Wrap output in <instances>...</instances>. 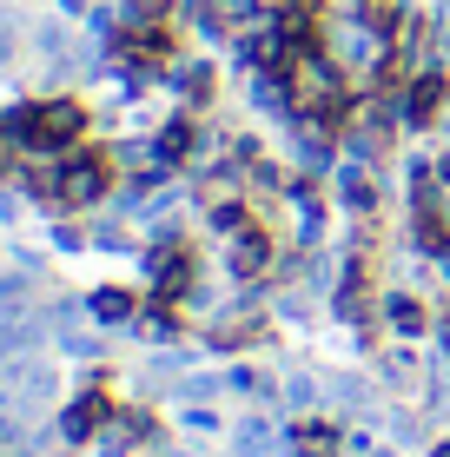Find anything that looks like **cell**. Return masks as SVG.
I'll return each instance as SVG.
<instances>
[{
	"label": "cell",
	"instance_id": "1",
	"mask_svg": "<svg viewBox=\"0 0 450 457\" xmlns=\"http://www.w3.org/2000/svg\"><path fill=\"white\" fill-rule=\"evenodd\" d=\"M20 133L40 139V146H60V139L80 133V113H73V106H34V113L20 120Z\"/></svg>",
	"mask_w": 450,
	"mask_h": 457
},
{
	"label": "cell",
	"instance_id": "2",
	"mask_svg": "<svg viewBox=\"0 0 450 457\" xmlns=\"http://www.w3.org/2000/svg\"><path fill=\"white\" fill-rule=\"evenodd\" d=\"M438 106H444V80H424V87H411V113H417V120H430Z\"/></svg>",
	"mask_w": 450,
	"mask_h": 457
},
{
	"label": "cell",
	"instance_id": "3",
	"mask_svg": "<svg viewBox=\"0 0 450 457\" xmlns=\"http://www.w3.org/2000/svg\"><path fill=\"white\" fill-rule=\"evenodd\" d=\"M438 457H450V445H444V451H438Z\"/></svg>",
	"mask_w": 450,
	"mask_h": 457
}]
</instances>
